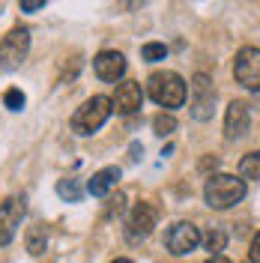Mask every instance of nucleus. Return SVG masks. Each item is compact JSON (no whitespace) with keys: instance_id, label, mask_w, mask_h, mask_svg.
<instances>
[{"instance_id":"5","label":"nucleus","mask_w":260,"mask_h":263,"mask_svg":"<svg viewBox=\"0 0 260 263\" xmlns=\"http://www.w3.org/2000/svg\"><path fill=\"white\" fill-rule=\"evenodd\" d=\"M156 221H159V210H156L153 203H146V200L135 203L129 218H126V236H129V242L146 239V236L153 233V228H156Z\"/></svg>"},{"instance_id":"9","label":"nucleus","mask_w":260,"mask_h":263,"mask_svg":"<svg viewBox=\"0 0 260 263\" xmlns=\"http://www.w3.org/2000/svg\"><path fill=\"white\" fill-rule=\"evenodd\" d=\"M164 246H168L171 254H189V251H195L200 246V230L192 221H177L174 228L168 230Z\"/></svg>"},{"instance_id":"12","label":"nucleus","mask_w":260,"mask_h":263,"mask_svg":"<svg viewBox=\"0 0 260 263\" xmlns=\"http://www.w3.org/2000/svg\"><path fill=\"white\" fill-rule=\"evenodd\" d=\"M251 126V114H248V105L245 102H230L228 105V114H225V135L230 141L233 138H243Z\"/></svg>"},{"instance_id":"24","label":"nucleus","mask_w":260,"mask_h":263,"mask_svg":"<svg viewBox=\"0 0 260 263\" xmlns=\"http://www.w3.org/2000/svg\"><path fill=\"white\" fill-rule=\"evenodd\" d=\"M207 263H230V260H228V257H225V254H215V257H210V260H207Z\"/></svg>"},{"instance_id":"23","label":"nucleus","mask_w":260,"mask_h":263,"mask_svg":"<svg viewBox=\"0 0 260 263\" xmlns=\"http://www.w3.org/2000/svg\"><path fill=\"white\" fill-rule=\"evenodd\" d=\"M45 9V0H21V12H39Z\"/></svg>"},{"instance_id":"19","label":"nucleus","mask_w":260,"mask_h":263,"mask_svg":"<svg viewBox=\"0 0 260 263\" xmlns=\"http://www.w3.org/2000/svg\"><path fill=\"white\" fill-rule=\"evenodd\" d=\"M141 57L150 60V63H156V60H164L168 57V48H164L162 42H146L144 48H141Z\"/></svg>"},{"instance_id":"13","label":"nucleus","mask_w":260,"mask_h":263,"mask_svg":"<svg viewBox=\"0 0 260 263\" xmlns=\"http://www.w3.org/2000/svg\"><path fill=\"white\" fill-rule=\"evenodd\" d=\"M117 180H120V167H102V171H96V174L90 177L87 192L93 197H105L117 185Z\"/></svg>"},{"instance_id":"7","label":"nucleus","mask_w":260,"mask_h":263,"mask_svg":"<svg viewBox=\"0 0 260 263\" xmlns=\"http://www.w3.org/2000/svg\"><path fill=\"white\" fill-rule=\"evenodd\" d=\"M189 93H192V117L195 120H210L212 117V105H215V87H212V78L197 72L192 84H189Z\"/></svg>"},{"instance_id":"10","label":"nucleus","mask_w":260,"mask_h":263,"mask_svg":"<svg viewBox=\"0 0 260 263\" xmlns=\"http://www.w3.org/2000/svg\"><path fill=\"white\" fill-rule=\"evenodd\" d=\"M141 105H144L141 84H135V81L117 84L114 96H111V108H114L117 114H135V111H141Z\"/></svg>"},{"instance_id":"1","label":"nucleus","mask_w":260,"mask_h":263,"mask_svg":"<svg viewBox=\"0 0 260 263\" xmlns=\"http://www.w3.org/2000/svg\"><path fill=\"white\" fill-rule=\"evenodd\" d=\"M146 93L162 108H182L185 96H189V87L177 72H153L146 78Z\"/></svg>"},{"instance_id":"15","label":"nucleus","mask_w":260,"mask_h":263,"mask_svg":"<svg viewBox=\"0 0 260 263\" xmlns=\"http://www.w3.org/2000/svg\"><path fill=\"white\" fill-rule=\"evenodd\" d=\"M203 246H207V251H210L212 257H215V254H221L225 246H228V233H225L221 228H212L210 233L203 236Z\"/></svg>"},{"instance_id":"22","label":"nucleus","mask_w":260,"mask_h":263,"mask_svg":"<svg viewBox=\"0 0 260 263\" xmlns=\"http://www.w3.org/2000/svg\"><path fill=\"white\" fill-rule=\"evenodd\" d=\"M248 260H251V263H260V233H254V239H251V248H248Z\"/></svg>"},{"instance_id":"16","label":"nucleus","mask_w":260,"mask_h":263,"mask_svg":"<svg viewBox=\"0 0 260 263\" xmlns=\"http://www.w3.org/2000/svg\"><path fill=\"white\" fill-rule=\"evenodd\" d=\"M239 174L245 180H260V153H248L239 162Z\"/></svg>"},{"instance_id":"18","label":"nucleus","mask_w":260,"mask_h":263,"mask_svg":"<svg viewBox=\"0 0 260 263\" xmlns=\"http://www.w3.org/2000/svg\"><path fill=\"white\" fill-rule=\"evenodd\" d=\"M177 129V120H174V114H156L153 117V132L156 135H171V132Z\"/></svg>"},{"instance_id":"2","label":"nucleus","mask_w":260,"mask_h":263,"mask_svg":"<svg viewBox=\"0 0 260 263\" xmlns=\"http://www.w3.org/2000/svg\"><path fill=\"white\" fill-rule=\"evenodd\" d=\"M245 197V180L233 174H212L203 185V200L212 210H230Z\"/></svg>"},{"instance_id":"17","label":"nucleus","mask_w":260,"mask_h":263,"mask_svg":"<svg viewBox=\"0 0 260 263\" xmlns=\"http://www.w3.org/2000/svg\"><path fill=\"white\" fill-rule=\"evenodd\" d=\"M57 195L63 197V200H72V203H78L84 197V189L78 185L75 180H60L57 182Z\"/></svg>"},{"instance_id":"20","label":"nucleus","mask_w":260,"mask_h":263,"mask_svg":"<svg viewBox=\"0 0 260 263\" xmlns=\"http://www.w3.org/2000/svg\"><path fill=\"white\" fill-rule=\"evenodd\" d=\"M24 102H27V99H24V93H21L18 87H9V90L3 93V105H6L9 111H21V108H24Z\"/></svg>"},{"instance_id":"14","label":"nucleus","mask_w":260,"mask_h":263,"mask_svg":"<svg viewBox=\"0 0 260 263\" xmlns=\"http://www.w3.org/2000/svg\"><path fill=\"white\" fill-rule=\"evenodd\" d=\"M24 242H27V251L30 254H45V248H48V233L42 224H33L27 230V236H24Z\"/></svg>"},{"instance_id":"25","label":"nucleus","mask_w":260,"mask_h":263,"mask_svg":"<svg viewBox=\"0 0 260 263\" xmlns=\"http://www.w3.org/2000/svg\"><path fill=\"white\" fill-rule=\"evenodd\" d=\"M114 263H132V260H126V257H120V260H114Z\"/></svg>"},{"instance_id":"8","label":"nucleus","mask_w":260,"mask_h":263,"mask_svg":"<svg viewBox=\"0 0 260 263\" xmlns=\"http://www.w3.org/2000/svg\"><path fill=\"white\" fill-rule=\"evenodd\" d=\"M233 75L245 90L260 93V48H243L233 60Z\"/></svg>"},{"instance_id":"11","label":"nucleus","mask_w":260,"mask_h":263,"mask_svg":"<svg viewBox=\"0 0 260 263\" xmlns=\"http://www.w3.org/2000/svg\"><path fill=\"white\" fill-rule=\"evenodd\" d=\"M93 72L102 81H120L126 72V57L120 51H99L93 57Z\"/></svg>"},{"instance_id":"4","label":"nucleus","mask_w":260,"mask_h":263,"mask_svg":"<svg viewBox=\"0 0 260 263\" xmlns=\"http://www.w3.org/2000/svg\"><path fill=\"white\" fill-rule=\"evenodd\" d=\"M27 51H30V30L27 27H12L0 42V69L15 72L18 66L24 63Z\"/></svg>"},{"instance_id":"3","label":"nucleus","mask_w":260,"mask_h":263,"mask_svg":"<svg viewBox=\"0 0 260 263\" xmlns=\"http://www.w3.org/2000/svg\"><path fill=\"white\" fill-rule=\"evenodd\" d=\"M111 99L108 96H93L87 99L81 108L72 114V132L75 135H93L105 126V120L111 117Z\"/></svg>"},{"instance_id":"6","label":"nucleus","mask_w":260,"mask_h":263,"mask_svg":"<svg viewBox=\"0 0 260 263\" xmlns=\"http://www.w3.org/2000/svg\"><path fill=\"white\" fill-rule=\"evenodd\" d=\"M24 213H27V197L24 195H9L0 203V246L12 242V236H15Z\"/></svg>"},{"instance_id":"21","label":"nucleus","mask_w":260,"mask_h":263,"mask_svg":"<svg viewBox=\"0 0 260 263\" xmlns=\"http://www.w3.org/2000/svg\"><path fill=\"white\" fill-rule=\"evenodd\" d=\"M123 210H126V197L120 195V192L108 197V213H105L108 218H114V215H123Z\"/></svg>"}]
</instances>
